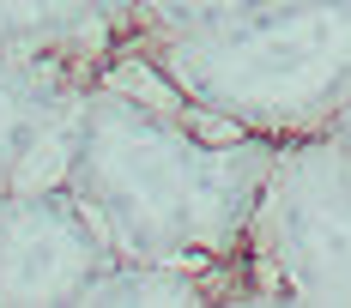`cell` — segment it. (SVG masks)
<instances>
[{
    "instance_id": "6da1fadb",
    "label": "cell",
    "mask_w": 351,
    "mask_h": 308,
    "mask_svg": "<svg viewBox=\"0 0 351 308\" xmlns=\"http://www.w3.org/2000/svg\"><path fill=\"white\" fill-rule=\"evenodd\" d=\"M279 145L261 133L212 139L188 127L176 103L91 79L73 109L61 188L91 211L115 260H182L212 278L237 254Z\"/></svg>"
},
{
    "instance_id": "7a4b0ae2",
    "label": "cell",
    "mask_w": 351,
    "mask_h": 308,
    "mask_svg": "<svg viewBox=\"0 0 351 308\" xmlns=\"http://www.w3.org/2000/svg\"><path fill=\"white\" fill-rule=\"evenodd\" d=\"M140 61L224 133L309 139L351 109V0H254L140 25Z\"/></svg>"
},
{
    "instance_id": "3957f363",
    "label": "cell",
    "mask_w": 351,
    "mask_h": 308,
    "mask_svg": "<svg viewBox=\"0 0 351 308\" xmlns=\"http://www.w3.org/2000/svg\"><path fill=\"white\" fill-rule=\"evenodd\" d=\"M237 254H248V296L351 303V139H285Z\"/></svg>"
},
{
    "instance_id": "277c9868",
    "label": "cell",
    "mask_w": 351,
    "mask_h": 308,
    "mask_svg": "<svg viewBox=\"0 0 351 308\" xmlns=\"http://www.w3.org/2000/svg\"><path fill=\"white\" fill-rule=\"evenodd\" d=\"M115 248L67 188L0 194V303H85Z\"/></svg>"
},
{
    "instance_id": "5b68a950",
    "label": "cell",
    "mask_w": 351,
    "mask_h": 308,
    "mask_svg": "<svg viewBox=\"0 0 351 308\" xmlns=\"http://www.w3.org/2000/svg\"><path fill=\"white\" fill-rule=\"evenodd\" d=\"M91 79L79 61L49 55H0V194L61 188L73 145V109Z\"/></svg>"
},
{
    "instance_id": "8992f818",
    "label": "cell",
    "mask_w": 351,
    "mask_h": 308,
    "mask_svg": "<svg viewBox=\"0 0 351 308\" xmlns=\"http://www.w3.org/2000/svg\"><path fill=\"white\" fill-rule=\"evenodd\" d=\"M121 25H140V0H0V55H85Z\"/></svg>"
},
{
    "instance_id": "52a82bcc",
    "label": "cell",
    "mask_w": 351,
    "mask_h": 308,
    "mask_svg": "<svg viewBox=\"0 0 351 308\" xmlns=\"http://www.w3.org/2000/svg\"><path fill=\"white\" fill-rule=\"evenodd\" d=\"M212 290L218 284L182 260H109L85 303H206Z\"/></svg>"
},
{
    "instance_id": "ba28073f",
    "label": "cell",
    "mask_w": 351,
    "mask_h": 308,
    "mask_svg": "<svg viewBox=\"0 0 351 308\" xmlns=\"http://www.w3.org/2000/svg\"><path fill=\"white\" fill-rule=\"evenodd\" d=\"M254 0H140V25H194V18H218Z\"/></svg>"
}]
</instances>
